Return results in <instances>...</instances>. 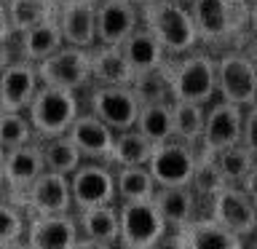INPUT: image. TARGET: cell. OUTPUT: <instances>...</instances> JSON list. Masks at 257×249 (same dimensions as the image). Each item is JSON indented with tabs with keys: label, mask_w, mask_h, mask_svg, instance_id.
I'll list each match as a JSON object with an SVG mask.
<instances>
[{
	"label": "cell",
	"mask_w": 257,
	"mask_h": 249,
	"mask_svg": "<svg viewBox=\"0 0 257 249\" xmlns=\"http://www.w3.org/2000/svg\"><path fill=\"white\" fill-rule=\"evenodd\" d=\"M190 14L201 48L222 54L249 30V0H193Z\"/></svg>",
	"instance_id": "6da1fadb"
},
{
	"label": "cell",
	"mask_w": 257,
	"mask_h": 249,
	"mask_svg": "<svg viewBox=\"0 0 257 249\" xmlns=\"http://www.w3.org/2000/svg\"><path fill=\"white\" fill-rule=\"evenodd\" d=\"M174 102L209 104L217 99V56L206 48L172 56L164 64Z\"/></svg>",
	"instance_id": "7a4b0ae2"
},
{
	"label": "cell",
	"mask_w": 257,
	"mask_h": 249,
	"mask_svg": "<svg viewBox=\"0 0 257 249\" xmlns=\"http://www.w3.org/2000/svg\"><path fill=\"white\" fill-rule=\"evenodd\" d=\"M142 27L153 32L169 59L201 48L190 6H182L177 0H156L142 6Z\"/></svg>",
	"instance_id": "3957f363"
},
{
	"label": "cell",
	"mask_w": 257,
	"mask_h": 249,
	"mask_svg": "<svg viewBox=\"0 0 257 249\" xmlns=\"http://www.w3.org/2000/svg\"><path fill=\"white\" fill-rule=\"evenodd\" d=\"M80 99L78 94L64 91V88H51L40 86L32 104L27 107V118L32 123V132L40 140H54V137H64L80 115Z\"/></svg>",
	"instance_id": "277c9868"
},
{
	"label": "cell",
	"mask_w": 257,
	"mask_h": 249,
	"mask_svg": "<svg viewBox=\"0 0 257 249\" xmlns=\"http://www.w3.org/2000/svg\"><path fill=\"white\" fill-rule=\"evenodd\" d=\"M40 86L64 88V91L80 94L83 88H91V48L62 46L56 54L35 64Z\"/></svg>",
	"instance_id": "5b68a950"
},
{
	"label": "cell",
	"mask_w": 257,
	"mask_h": 249,
	"mask_svg": "<svg viewBox=\"0 0 257 249\" xmlns=\"http://www.w3.org/2000/svg\"><path fill=\"white\" fill-rule=\"evenodd\" d=\"M217 56V99L252 107L257 104V64L236 48H228Z\"/></svg>",
	"instance_id": "8992f818"
},
{
	"label": "cell",
	"mask_w": 257,
	"mask_h": 249,
	"mask_svg": "<svg viewBox=\"0 0 257 249\" xmlns=\"http://www.w3.org/2000/svg\"><path fill=\"white\" fill-rule=\"evenodd\" d=\"M118 214H120L118 249H153L169 233L164 217L158 214L153 201L118 204Z\"/></svg>",
	"instance_id": "52a82bcc"
},
{
	"label": "cell",
	"mask_w": 257,
	"mask_h": 249,
	"mask_svg": "<svg viewBox=\"0 0 257 249\" xmlns=\"http://www.w3.org/2000/svg\"><path fill=\"white\" fill-rule=\"evenodd\" d=\"M72 206L75 212L91 206H110L118 204L115 193V169L99 161H83L75 172L70 174Z\"/></svg>",
	"instance_id": "ba28073f"
},
{
	"label": "cell",
	"mask_w": 257,
	"mask_h": 249,
	"mask_svg": "<svg viewBox=\"0 0 257 249\" xmlns=\"http://www.w3.org/2000/svg\"><path fill=\"white\" fill-rule=\"evenodd\" d=\"M206 214L244 241H252L257 236V209L244 188L225 185L222 190H217L206 206Z\"/></svg>",
	"instance_id": "9c48e42d"
},
{
	"label": "cell",
	"mask_w": 257,
	"mask_h": 249,
	"mask_svg": "<svg viewBox=\"0 0 257 249\" xmlns=\"http://www.w3.org/2000/svg\"><path fill=\"white\" fill-rule=\"evenodd\" d=\"M88 112L118 134L137 126L140 102L132 86H91L88 88Z\"/></svg>",
	"instance_id": "30bf717a"
},
{
	"label": "cell",
	"mask_w": 257,
	"mask_h": 249,
	"mask_svg": "<svg viewBox=\"0 0 257 249\" xmlns=\"http://www.w3.org/2000/svg\"><path fill=\"white\" fill-rule=\"evenodd\" d=\"M148 169L158 188H185L193 182V174H196V158L188 142L169 140L156 145Z\"/></svg>",
	"instance_id": "8fae6325"
},
{
	"label": "cell",
	"mask_w": 257,
	"mask_h": 249,
	"mask_svg": "<svg viewBox=\"0 0 257 249\" xmlns=\"http://www.w3.org/2000/svg\"><path fill=\"white\" fill-rule=\"evenodd\" d=\"M142 27V8L132 0L96 3V46H120Z\"/></svg>",
	"instance_id": "7c38bea8"
},
{
	"label": "cell",
	"mask_w": 257,
	"mask_h": 249,
	"mask_svg": "<svg viewBox=\"0 0 257 249\" xmlns=\"http://www.w3.org/2000/svg\"><path fill=\"white\" fill-rule=\"evenodd\" d=\"M22 201L30 206L32 217H54V214H72V190H70V177L43 172L30 190L22 196Z\"/></svg>",
	"instance_id": "4fadbf2b"
},
{
	"label": "cell",
	"mask_w": 257,
	"mask_h": 249,
	"mask_svg": "<svg viewBox=\"0 0 257 249\" xmlns=\"http://www.w3.org/2000/svg\"><path fill=\"white\" fill-rule=\"evenodd\" d=\"M40 88V78L32 62L16 59L0 67V104L3 112H27Z\"/></svg>",
	"instance_id": "5bb4252c"
},
{
	"label": "cell",
	"mask_w": 257,
	"mask_h": 249,
	"mask_svg": "<svg viewBox=\"0 0 257 249\" xmlns=\"http://www.w3.org/2000/svg\"><path fill=\"white\" fill-rule=\"evenodd\" d=\"M244 134V107L222 99H214L206 104V120H204V145L212 153H220L225 148L241 142Z\"/></svg>",
	"instance_id": "9a60e30c"
},
{
	"label": "cell",
	"mask_w": 257,
	"mask_h": 249,
	"mask_svg": "<svg viewBox=\"0 0 257 249\" xmlns=\"http://www.w3.org/2000/svg\"><path fill=\"white\" fill-rule=\"evenodd\" d=\"M56 24L62 30L64 46L94 48L96 46V6L86 0H59Z\"/></svg>",
	"instance_id": "2e32d148"
},
{
	"label": "cell",
	"mask_w": 257,
	"mask_h": 249,
	"mask_svg": "<svg viewBox=\"0 0 257 249\" xmlns=\"http://www.w3.org/2000/svg\"><path fill=\"white\" fill-rule=\"evenodd\" d=\"M80 238L75 214H54V217H32L27 225L30 249H75Z\"/></svg>",
	"instance_id": "e0dca14e"
},
{
	"label": "cell",
	"mask_w": 257,
	"mask_h": 249,
	"mask_svg": "<svg viewBox=\"0 0 257 249\" xmlns=\"http://www.w3.org/2000/svg\"><path fill=\"white\" fill-rule=\"evenodd\" d=\"M67 137L83 156V161H99V164H107L112 153V142H115V132L107 123H102L96 115H91L88 110L75 118Z\"/></svg>",
	"instance_id": "ac0fdd59"
},
{
	"label": "cell",
	"mask_w": 257,
	"mask_h": 249,
	"mask_svg": "<svg viewBox=\"0 0 257 249\" xmlns=\"http://www.w3.org/2000/svg\"><path fill=\"white\" fill-rule=\"evenodd\" d=\"M153 204H156L158 214L164 217L169 230H182L188 222L204 217L201 214L204 204H201V198L190 185H185V188H158L156 196H153Z\"/></svg>",
	"instance_id": "d6986e66"
},
{
	"label": "cell",
	"mask_w": 257,
	"mask_h": 249,
	"mask_svg": "<svg viewBox=\"0 0 257 249\" xmlns=\"http://www.w3.org/2000/svg\"><path fill=\"white\" fill-rule=\"evenodd\" d=\"M43 172H46V164H43V148L40 145L30 142L6 153V185L19 198L30 190V185Z\"/></svg>",
	"instance_id": "ffe728a7"
},
{
	"label": "cell",
	"mask_w": 257,
	"mask_h": 249,
	"mask_svg": "<svg viewBox=\"0 0 257 249\" xmlns=\"http://www.w3.org/2000/svg\"><path fill=\"white\" fill-rule=\"evenodd\" d=\"M180 236L185 241V249H246L249 244L236 233H230L228 228H222L209 214L188 222L180 230Z\"/></svg>",
	"instance_id": "44dd1931"
},
{
	"label": "cell",
	"mask_w": 257,
	"mask_h": 249,
	"mask_svg": "<svg viewBox=\"0 0 257 249\" xmlns=\"http://www.w3.org/2000/svg\"><path fill=\"white\" fill-rule=\"evenodd\" d=\"M91 83L94 86H132L134 70L128 67L120 46L91 48Z\"/></svg>",
	"instance_id": "7402d4cb"
},
{
	"label": "cell",
	"mask_w": 257,
	"mask_h": 249,
	"mask_svg": "<svg viewBox=\"0 0 257 249\" xmlns=\"http://www.w3.org/2000/svg\"><path fill=\"white\" fill-rule=\"evenodd\" d=\"M120 51H123L128 67L134 70V75H142V72H153L161 70L166 64V51L161 48V43L153 38L150 30L140 27L137 32H132L123 43H120Z\"/></svg>",
	"instance_id": "603a6c76"
},
{
	"label": "cell",
	"mask_w": 257,
	"mask_h": 249,
	"mask_svg": "<svg viewBox=\"0 0 257 249\" xmlns=\"http://www.w3.org/2000/svg\"><path fill=\"white\" fill-rule=\"evenodd\" d=\"M72 214H75L78 230L83 238H94V241H102V244L118 246V233H120L118 204L80 209V212H72Z\"/></svg>",
	"instance_id": "cb8c5ba5"
},
{
	"label": "cell",
	"mask_w": 257,
	"mask_h": 249,
	"mask_svg": "<svg viewBox=\"0 0 257 249\" xmlns=\"http://www.w3.org/2000/svg\"><path fill=\"white\" fill-rule=\"evenodd\" d=\"M62 46H64V38H62L59 24H56V16L19 35L22 59L24 62H32V64H40L43 59H48V56L56 54Z\"/></svg>",
	"instance_id": "d4e9b609"
},
{
	"label": "cell",
	"mask_w": 257,
	"mask_h": 249,
	"mask_svg": "<svg viewBox=\"0 0 257 249\" xmlns=\"http://www.w3.org/2000/svg\"><path fill=\"white\" fill-rule=\"evenodd\" d=\"M156 150L145 134H140L137 129H128V132H118L115 142H112V153L107 158V164L112 169H128V166H148L150 156Z\"/></svg>",
	"instance_id": "484cf974"
},
{
	"label": "cell",
	"mask_w": 257,
	"mask_h": 249,
	"mask_svg": "<svg viewBox=\"0 0 257 249\" xmlns=\"http://www.w3.org/2000/svg\"><path fill=\"white\" fill-rule=\"evenodd\" d=\"M158 185L153 180L148 166H128L115 169V193L118 204H140V201H153Z\"/></svg>",
	"instance_id": "4316f807"
},
{
	"label": "cell",
	"mask_w": 257,
	"mask_h": 249,
	"mask_svg": "<svg viewBox=\"0 0 257 249\" xmlns=\"http://www.w3.org/2000/svg\"><path fill=\"white\" fill-rule=\"evenodd\" d=\"M56 6H59V0H8L6 11L14 35H22V32L38 27V24L54 19Z\"/></svg>",
	"instance_id": "83f0119b"
},
{
	"label": "cell",
	"mask_w": 257,
	"mask_h": 249,
	"mask_svg": "<svg viewBox=\"0 0 257 249\" xmlns=\"http://www.w3.org/2000/svg\"><path fill=\"white\" fill-rule=\"evenodd\" d=\"M214 166H217V172H220L225 185L241 188V185L246 182V177L254 172L257 156L238 142V145H233V148H225L220 153H214Z\"/></svg>",
	"instance_id": "f1b7e54d"
},
{
	"label": "cell",
	"mask_w": 257,
	"mask_h": 249,
	"mask_svg": "<svg viewBox=\"0 0 257 249\" xmlns=\"http://www.w3.org/2000/svg\"><path fill=\"white\" fill-rule=\"evenodd\" d=\"M137 132L145 134L153 145L174 140V123H172V104H142L137 115Z\"/></svg>",
	"instance_id": "f546056e"
},
{
	"label": "cell",
	"mask_w": 257,
	"mask_h": 249,
	"mask_svg": "<svg viewBox=\"0 0 257 249\" xmlns=\"http://www.w3.org/2000/svg\"><path fill=\"white\" fill-rule=\"evenodd\" d=\"M40 148H43L46 172L70 177L80 164H83V156L78 153V148L72 145V140L67 134H64V137H54V140H43V142H40Z\"/></svg>",
	"instance_id": "4dcf8cb0"
},
{
	"label": "cell",
	"mask_w": 257,
	"mask_h": 249,
	"mask_svg": "<svg viewBox=\"0 0 257 249\" xmlns=\"http://www.w3.org/2000/svg\"><path fill=\"white\" fill-rule=\"evenodd\" d=\"M204 120H206V104L196 102H172V123H174V140L180 142H198L204 137Z\"/></svg>",
	"instance_id": "1f68e13d"
},
{
	"label": "cell",
	"mask_w": 257,
	"mask_h": 249,
	"mask_svg": "<svg viewBox=\"0 0 257 249\" xmlns=\"http://www.w3.org/2000/svg\"><path fill=\"white\" fill-rule=\"evenodd\" d=\"M132 91L137 96V102H140V107L142 104H172L174 102L172 86H169V78H166L164 67L153 70V72H142V75H134Z\"/></svg>",
	"instance_id": "d6a6232c"
},
{
	"label": "cell",
	"mask_w": 257,
	"mask_h": 249,
	"mask_svg": "<svg viewBox=\"0 0 257 249\" xmlns=\"http://www.w3.org/2000/svg\"><path fill=\"white\" fill-rule=\"evenodd\" d=\"M32 137L35 132H32L27 112H0V148L6 153L30 145Z\"/></svg>",
	"instance_id": "836d02e7"
},
{
	"label": "cell",
	"mask_w": 257,
	"mask_h": 249,
	"mask_svg": "<svg viewBox=\"0 0 257 249\" xmlns=\"http://www.w3.org/2000/svg\"><path fill=\"white\" fill-rule=\"evenodd\" d=\"M190 188L196 190V196L201 198V204H204V206H209V201H212V196L217 190L225 188L222 177H220V172H217V166H214V156L196 164V174H193Z\"/></svg>",
	"instance_id": "e575fe53"
},
{
	"label": "cell",
	"mask_w": 257,
	"mask_h": 249,
	"mask_svg": "<svg viewBox=\"0 0 257 249\" xmlns=\"http://www.w3.org/2000/svg\"><path fill=\"white\" fill-rule=\"evenodd\" d=\"M27 225L30 222L24 220V214L14 204H3V201H0V246L24 241V236H27Z\"/></svg>",
	"instance_id": "d590c367"
},
{
	"label": "cell",
	"mask_w": 257,
	"mask_h": 249,
	"mask_svg": "<svg viewBox=\"0 0 257 249\" xmlns=\"http://www.w3.org/2000/svg\"><path fill=\"white\" fill-rule=\"evenodd\" d=\"M241 145L257 156V104L244 110V134H241Z\"/></svg>",
	"instance_id": "8d00e7d4"
},
{
	"label": "cell",
	"mask_w": 257,
	"mask_h": 249,
	"mask_svg": "<svg viewBox=\"0 0 257 249\" xmlns=\"http://www.w3.org/2000/svg\"><path fill=\"white\" fill-rule=\"evenodd\" d=\"M153 249H185V241H182V236H180V230H169Z\"/></svg>",
	"instance_id": "74e56055"
},
{
	"label": "cell",
	"mask_w": 257,
	"mask_h": 249,
	"mask_svg": "<svg viewBox=\"0 0 257 249\" xmlns=\"http://www.w3.org/2000/svg\"><path fill=\"white\" fill-rule=\"evenodd\" d=\"M11 38H14V30H11V22H8L6 3H0V46H6Z\"/></svg>",
	"instance_id": "f35d334b"
},
{
	"label": "cell",
	"mask_w": 257,
	"mask_h": 249,
	"mask_svg": "<svg viewBox=\"0 0 257 249\" xmlns=\"http://www.w3.org/2000/svg\"><path fill=\"white\" fill-rule=\"evenodd\" d=\"M241 188L246 190V196L252 198V204H254V209H257V166H254V172L246 177V182L241 185Z\"/></svg>",
	"instance_id": "ab89813d"
},
{
	"label": "cell",
	"mask_w": 257,
	"mask_h": 249,
	"mask_svg": "<svg viewBox=\"0 0 257 249\" xmlns=\"http://www.w3.org/2000/svg\"><path fill=\"white\" fill-rule=\"evenodd\" d=\"M75 249H118V246L102 244V241H94V238H83V236H80L78 244H75Z\"/></svg>",
	"instance_id": "60d3db41"
},
{
	"label": "cell",
	"mask_w": 257,
	"mask_h": 249,
	"mask_svg": "<svg viewBox=\"0 0 257 249\" xmlns=\"http://www.w3.org/2000/svg\"><path fill=\"white\" fill-rule=\"evenodd\" d=\"M249 30L257 35V0H249Z\"/></svg>",
	"instance_id": "b9f144b4"
},
{
	"label": "cell",
	"mask_w": 257,
	"mask_h": 249,
	"mask_svg": "<svg viewBox=\"0 0 257 249\" xmlns=\"http://www.w3.org/2000/svg\"><path fill=\"white\" fill-rule=\"evenodd\" d=\"M0 182H6V150L0 148Z\"/></svg>",
	"instance_id": "7bdbcfd3"
},
{
	"label": "cell",
	"mask_w": 257,
	"mask_h": 249,
	"mask_svg": "<svg viewBox=\"0 0 257 249\" xmlns=\"http://www.w3.org/2000/svg\"><path fill=\"white\" fill-rule=\"evenodd\" d=\"M0 249H30L27 241H16V244H8V246H0Z\"/></svg>",
	"instance_id": "ee69618b"
},
{
	"label": "cell",
	"mask_w": 257,
	"mask_h": 249,
	"mask_svg": "<svg viewBox=\"0 0 257 249\" xmlns=\"http://www.w3.org/2000/svg\"><path fill=\"white\" fill-rule=\"evenodd\" d=\"M132 3H137V6L142 8V6H148V3H156V0H132Z\"/></svg>",
	"instance_id": "f6af8a7d"
},
{
	"label": "cell",
	"mask_w": 257,
	"mask_h": 249,
	"mask_svg": "<svg viewBox=\"0 0 257 249\" xmlns=\"http://www.w3.org/2000/svg\"><path fill=\"white\" fill-rule=\"evenodd\" d=\"M246 249H257V236L252 238V241H249V244H246Z\"/></svg>",
	"instance_id": "bcb514c9"
},
{
	"label": "cell",
	"mask_w": 257,
	"mask_h": 249,
	"mask_svg": "<svg viewBox=\"0 0 257 249\" xmlns=\"http://www.w3.org/2000/svg\"><path fill=\"white\" fill-rule=\"evenodd\" d=\"M177 3H182V6H190V3H193V0H177Z\"/></svg>",
	"instance_id": "7dc6e473"
},
{
	"label": "cell",
	"mask_w": 257,
	"mask_h": 249,
	"mask_svg": "<svg viewBox=\"0 0 257 249\" xmlns=\"http://www.w3.org/2000/svg\"><path fill=\"white\" fill-rule=\"evenodd\" d=\"M86 3H94L96 6V3H102V0H86Z\"/></svg>",
	"instance_id": "c3c4849f"
},
{
	"label": "cell",
	"mask_w": 257,
	"mask_h": 249,
	"mask_svg": "<svg viewBox=\"0 0 257 249\" xmlns=\"http://www.w3.org/2000/svg\"><path fill=\"white\" fill-rule=\"evenodd\" d=\"M0 112H3V104H0Z\"/></svg>",
	"instance_id": "681fc988"
},
{
	"label": "cell",
	"mask_w": 257,
	"mask_h": 249,
	"mask_svg": "<svg viewBox=\"0 0 257 249\" xmlns=\"http://www.w3.org/2000/svg\"><path fill=\"white\" fill-rule=\"evenodd\" d=\"M0 3H8V0H0Z\"/></svg>",
	"instance_id": "f907efd6"
}]
</instances>
